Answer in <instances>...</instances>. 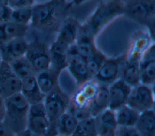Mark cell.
I'll use <instances>...</instances> for the list:
<instances>
[{
	"label": "cell",
	"instance_id": "obj_36",
	"mask_svg": "<svg viewBox=\"0 0 155 136\" xmlns=\"http://www.w3.org/2000/svg\"><path fill=\"white\" fill-rule=\"evenodd\" d=\"M12 10L7 5H0V23L10 21Z\"/></svg>",
	"mask_w": 155,
	"mask_h": 136
},
{
	"label": "cell",
	"instance_id": "obj_40",
	"mask_svg": "<svg viewBox=\"0 0 155 136\" xmlns=\"http://www.w3.org/2000/svg\"><path fill=\"white\" fill-rule=\"evenodd\" d=\"M1 61H2V59H1V55H0V63L1 62Z\"/></svg>",
	"mask_w": 155,
	"mask_h": 136
},
{
	"label": "cell",
	"instance_id": "obj_27",
	"mask_svg": "<svg viewBox=\"0 0 155 136\" xmlns=\"http://www.w3.org/2000/svg\"><path fill=\"white\" fill-rule=\"evenodd\" d=\"M114 112L117 126L124 127H134L140 114L127 104Z\"/></svg>",
	"mask_w": 155,
	"mask_h": 136
},
{
	"label": "cell",
	"instance_id": "obj_9",
	"mask_svg": "<svg viewBox=\"0 0 155 136\" xmlns=\"http://www.w3.org/2000/svg\"><path fill=\"white\" fill-rule=\"evenodd\" d=\"M27 129L37 136L47 135L50 129V122L43 103L30 106Z\"/></svg>",
	"mask_w": 155,
	"mask_h": 136
},
{
	"label": "cell",
	"instance_id": "obj_31",
	"mask_svg": "<svg viewBox=\"0 0 155 136\" xmlns=\"http://www.w3.org/2000/svg\"><path fill=\"white\" fill-rule=\"evenodd\" d=\"M107 58L99 50H97L86 61L89 75L92 79L98 72Z\"/></svg>",
	"mask_w": 155,
	"mask_h": 136
},
{
	"label": "cell",
	"instance_id": "obj_5",
	"mask_svg": "<svg viewBox=\"0 0 155 136\" xmlns=\"http://www.w3.org/2000/svg\"><path fill=\"white\" fill-rule=\"evenodd\" d=\"M124 13L129 18L144 24L149 30L151 38H154L155 1L133 0L123 1Z\"/></svg>",
	"mask_w": 155,
	"mask_h": 136
},
{
	"label": "cell",
	"instance_id": "obj_17",
	"mask_svg": "<svg viewBox=\"0 0 155 136\" xmlns=\"http://www.w3.org/2000/svg\"><path fill=\"white\" fill-rule=\"evenodd\" d=\"M70 46L55 39L49 47L50 67L59 72L67 67V52Z\"/></svg>",
	"mask_w": 155,
	"mask_h": 136
},
{
	"label": "cell",
	"instance_id": "obj_29",
	"mask_svg": "<svg viewBox=\"0 0 155 136\" xmlns=\"http://www.w3.org/2000/svg\"><path fill=\"white\" fill-rule=\"evenodd\" d=\"M14 74L21 80L30 76L36 75L31 66L24 56L8 63Z\"/></svg>",
	"mask_w": 155,
	"mask_h": 136
},
{
	"label": "cell",
	"instance_id": "obj_10",
	"mask_svg": "<svg viewBox=\"0 0 155 136\" xmlns=\"http://www.w3.org/2000/svg\"><path fill=\"white\" fill-rule=\"evenodd\" d=\"M67 69L78 86L91 79L87 69L86 61L79 54L74 44L68 49Z\"/></svg>",
	"mask_w": 155,
	"mask_h": 136
},
{
	"label": "cell",
	"instance_id": "obj_7",
	"mask_svg": "<svg viewBox=\"0 0 155 136\" xmlns=\"http://www.w3.org/2000/svg\"><path fill=\"white\" fill-rule=\"evenodd\" d=\"M127 105L139 113L154 109L153 87L139 84L131 89Z\"/></svg>",
	"mask_w": 155,
	"mask_h": 136
},
{
	"label": "cell",
	"instance_id": "obj_13",
	"mask_svg": "<svg viewBox=\"0 0 155 136\" xmlns=\"http://www.w3.org/2000/svg\"><path fill=\"white\" fill-rule=\"evenodd\" d=\"M140 83L154 87L155 82V46L153 42L140 58L139 63Z\"/></svg>",
	"mask_w": 155,
	"mask_h": 136
},
{
	"label": "cell",
	"instance_id": "obj_19",
	"mask_svg": "<svg viewBox=\"0 0 155 136\" xmlns=\"http://www.w3.org/2000/svg\"><path fill=\"white\" fill-rule=\"evenodd\" d=\"M80 27L81 25L76 19L68 16L59 26L56 39L71 46L76 40Z\"/></svg>",
	"mask_w": 155,
	"mask_h": 136
},
{
	"label": "cell",
	"instance_id": "obj_33",
	"mask_svg": "<svg viewBox=\"0 0 155 136\" xmlns=\"http://www.w3.org/2000/svg\"><path fill=\"white\" fill-rule=\"evenodd\" d=\"M67 111L69 112L78 122L92 117L88 108H77L69 105Z\"/></svg>",
	"mask_w": 155,
	"mask_h": 136
},
{
	"label": "cell",
	"instance_id": "obj_32",
	"mask_svg": "<svg viewBox=\"0 0 155 136\" xmlns=\"http://www.w3.org/2000/svg\"><path fill=\"white\" fill-rule=\"evenodd\" d=\"M32 7L12 10L10 21L24 25H29L31 19Z\"/></svg>",
	"mask_w": 155,
	"mask_h": 136
},
{
	"label": "cell",
	"instance_id": "obj_35",
	"mask_svg": "<svg viewBox=\"0 0 155 136\" xmlns=\"http://www.w3.org/2000/svg\"><path fill=\"white\" fill-rule=\"evenodd\" d=\"M114 136H139L135 127L117 126Z\"/></svg>",
	"mask_w": 155,
	"mask_h": 136
},
{
	"label": "cell",
	"instance_id": "obj_22",
	"mask_svg": "<svg viewBox=\"0 0 155 136\" xmlns=\"http://www.w3.org/2000/svg\"><path fill=\"white\" fill-rule=\"evenodd\" d=\"M74 45L79 54L85 61L97 49L94 43V37L84 29L81 25Z\"/></svg>",
	"mask_w": 155,
	"mask_h": 136
},
{
	"label": "cell",
	"instance_id": "obj_20",
	"mask_svg": "<svg viewBox=\"0 0 155 136\" xmlns=\"http://www.w3.org/2000/svg\"><path fill=\"white\" fill-rule=\"evenodd\" d=\"M20 93L30 105L43 103L45 96L41 91L35 75L30 76L21 81Z\"/></svg>",
	"mask_w": 155,
	"mask_h": 136
},
{
	"label": "cell",
	"instance_id": "obj_11",
	"mask_svg": "<svg viewBox=\"0 0 155 136\" xmlns=\"http://www.w3.org/2000/svg\"><path fill=\"white\" fill-rule=\"evenodd\" d=\"M99 86L93 79L78 86L70 97V105L77 108H88L97 94Z\"/></svg>",
	"mask_w": 155,
	"mask_h": 136
},
{
	"label": "cell",
	"instance_id": "obj_41",
	"mask_svg": "<svg viewBox=\"0 0 155 136\" xmlns=\"http://www.w3.org/2000/svg\"><path fill=\"white\" fill-rule=\"evenodd\" d=\"M56 136H60V135H56Z\"/></svg>",
	"mask_w": 155,
	"mask_h": 136
},
{
	"label": "cell",
	"instance_id": "obj_1",
	"mask_svg": "<svg viewBox=\"0 0 155 136\" xmlns=\"http://www.w3.org/2000/svg\"><path fill=\"white\" fill-rule=\"evenodd\" d=\"M70 7L69 2L61 0L35 2L32 7L30 24L39 30L59 29L63 21L68 17Z\"/></svg>",
	"mask_w": 155,
	"mask_h": 136
},
{
	"label": "cell",
	"instance_id": "obj_38",
	"mask_svg": "<svg viewBox=\"0 0 155 136\" xmlns=\"http://www.w3.org/2000/svg\"><path fill=\"white\" fill-rule=\"evenodd\" d=\"M5 115V99L0 96V122H2Z\"/></svg>",
	"mask_w": 155,
	"mask_h": 136
},
{
	"label": "cell",
	"instance_id": "obj_16",
	"mask_svg": "<svg viewBox=\"0 0 155 136\" xmlns=\"http://www.w3.org/2000/svg\"><path fill=\"white\" fill-rule=\"evenodd\" d=\"M28 42L25 38H16L0 45V55L2 61L10 63L25 56Z\"/></svg>",
	"mask_w": 155,
	"mask_h": 136
},
{
	"label": "cell",
	"instance_id": "obj_21",
	"mask_svg": "<svg viewBox=\"0 0 155 136\" xmlns=\"http://www.w3.org/2000/svg\"><path fill=\"white\" fill-rule=\"evenodd\" d=\"M29 25L19 24L12 21L0 23V45L10 40L25 38Z\"/></svg>",
	"mask_w": 155,
	"mask_h": 136
},
{
	"label": "cell",
	"instance_id": "obj_39",
	"mask_svg": "<svg viewBox=\"0 0 155 136\" xmlns=\"http://www.w3.org/2000/svg\"><path fill=\"white\" fill-rule=\"evenodd\" d=\"M13 136H37V135H35V134H33V132H31L28 129H26L20 132L13 134Z\"/></svg>",
	"mask_w": 155,
	"mask_h": 136
},
{
	"label": "cell",
	"instance_id": "obj_25",
	"mask_svg": "<svg viewBox=\"0 0 155 136\" xmlns=\"http://www.w3.org/2000/svg\"><path fill=\"white\" fill-rule=\"evenodd\" d=\"M108 107L109 95L108 86L100 85L97 94L88 107V109L91 117L94 118L104 110L108 109Z\"/></svg>",
	"mask_w": 155,
	"mask_h": 136
},
{
	"label": "cell",
	"instance_id": "obj_8",
	"mask_svg": "<svg viewBox=\"0 0 155 136\" xmlns=\"http://www.w3.org/2000/svg\"><path fill=\"white\" fill-rule=\"evenodd\" d=\"M125 57L107 58L98 72L92 78L99 85L109 86L120 77Z\"/></svg>",
	"mask_w": 155,
	"mask_h": 136
},
{
	"label": "cell",
	"instance_id": "obj_37",
	"mask_svg": "<svg viewBox=\"0 0 155 136\" xmlns=\"http://www.w3.org/2000/svg\"><path fill=\"white\" fill-rule=\"evenodd\" d=\"M13 135L4 123L0 122V136H13Z\"/></svg>",
	"mask_w": 155,
	"mask_h": 136
},
{
	"label": "cell",
	"instance_id": "obj_24",
	"mask_svg": "<svg viewBox=\"0 0 155 136\" xmlns=\"http://www.w3.org/2000/svg\"><path fill=\"white\" fill-rule=\"evenodd\" d=\"M135 128L139 136H155V112L154 109L140 114Z\"/></svg>",
	"mask_w": 155,
	"mask_h": 136
},
{
	"label": "cell",
	"instance_id": "obj_28",
	"mask_svg": "<svg viewBox=\"0 0 155 136\" xmlns=\"http://www.w3.org/2000/svg\"><path fill=\"white\" fill-rule=\"evenodd\" d=\"M78 121L67 110L61 115L54 124L55 131L58 135L71 136Z\"/></svg>",
	"mask_w": 155,
	"mask_h": 136
},
{
	"label": "cell",
	"instance_id": "obj_34",
	"mask_svg": "<svg viewBox=\"0 0 155 136\" xmlns=\"http://www.w3.org/2000/svg\"><path fill=\"white\" fill-rule=\"evenodd\" d=\"M35 1L32 0H10L8 1V6L12 10H16L27 7H31Z\"/></svg>",
	"mask_w": 155,
	"mask_h": 136
},
{
	"label": "cell",
	"instance_id": "obj_30",
	"mask_svg": "<svg viewBox=\"0 0 155 136\" xmlns=\"http://www.w3.org/2000/svg\"><path fill=\"white\" fill-rule=\"evenodd\" d=\"M71 136H97L94 118L79 121Z\"/></svg>",
	"mask_w": 155,
	"mask_h": 136
},
{
	"label": "cell",
	"instance_id": "obj_23",
	"mask_svg": "<svg viewBox=\"0 0 155 136\" xmlns=\"http://www.w3.org/2000/svg\"><path fill=\"white\" fill-rule=\"evenodd\" d=\"M60 72L49 67L37 73L36 80L38 85L43 94L46 95L59 86Z\"/></svg>",
	"mask_w": 155,
	"mask_h": 136
},
{
	"label": "cell",
	"instance_id": "obj_14",
	"mask_svg": "<svg viewBox=\"0 0 155 136\" xmlns=\"http://www.w3.org/2000/svg\"><path fill=\"white\" fill-rule=\"evenodd\" d=\"M153 40L148 32H136L133 36L125 59L128 61H139L143 54L154 42Z\"/></svg>",
	"mask_w": 155,
	"mask_h": 136
},
{
	"label": "cell",
	"instance_id": "obj_3",
	"mask_svg": "<svg viewBox=\"0 0 155 136\" xmlns=\"http://www.w3.org/2000/svg\"><path fill=\"white\" fill-rule=\"evenodd\" d=\"M30 106L21 93L5 99V115L2 122L13 134L27 129Z\"/></svg>",
	"mask_w": 155,
	"mask_h": 136
},
{
	"label": "cell",
	"instance_id": "obj_18",
	"mask_svg": "<svg viewBox=\"0 0 155 136\" xmlns=\"http://www.w3.org/2000/svg\"><path fill=\"white\" fill-rule=\"evenodd\" d=\"M97 136H114L117 127L114 112L108 109L94 117Z\"/></svg>",
	"mask_w": 155,
	"mask_h": 136
},
{
	"label": "cell",
	"instance_id": "obj_2",
	"mask_svg": "<svg viewBox=\"0 0 155 136\" xmlns=\"http://www.w3.org/2000/svg\"><path fill=\"white\" fill-rule=\"evenodd\" d=\"M122 1H104L99 2L94 11L82 25V27L95 37L110 22L123 15Z\"/></svg>",
	"mask_w": 155,
	"mask_h": 136
},
{
	"label": "cell",
	"instance_id": "obj_6",
	"mask_svg": "<svg viewBox=\"0 0 155 136\" xmlns=\"http://www.w3.org/2000/svg\"><path fill=\"white\" fill-rule=\"evenodd\" d=\"M25 57L31 66L36 75L50 66L49 47L45 42L38 38L28 42Z\"/></svg>",
	"mask_w": 155,
	"mask_h": 136
},
{
	"label": "cell",
	"instance_id": "obj_26",
	"mask_svg": "<svg viewBox=\"0 0 155 136\" xmlns=\"http://www.w3.org/2000/svg\"><path fill=\"white\" fill-rule=\"evenodd\" d=\"M139 61H128L125 59L120 71V77L131 88L140 83Z\"/></svg>",
	"mask_w": 155,
	"mask_h": 136
},
{
	"label": "cell",
	"instance_id": "obj_12",
	"mask_svg": "<svg viewBox=\"0 0 155 136\" xmlns=\"http://www.w3.org/2000/svg\"><path fill=\"white\" fill-rule=\"evenodd\" d=\"M21 81L14 74L8 63H0V96L6 99L20 93Z\"/></svg>",
	"mask_w": 155,
	"mask_h": 136
},
{
	"label": "cell",
	"instance_id": "obj_4",
	"mask_svg": "<svg viewBox=\"0 0 155 136\" xmlns=\"http://www.w3.org/2000/svg\"><path fill=\"white\" fill-rule=\"evenodd\" d=\"M43 104L50 122V129L46 136H56L54 124L58 118L67 110L70 96L59 85L45 96Z\"/></svg>",
	"mask_w": 155,
	"mask_h": 136
},
{
	"label": "cell",
	"instance_id": "obj_15",
	"mask_svg": "<svg viewBox=\"0 0 155 136\" xmlns=\"http://www.w3.org/2000/svg\"><path fill=\"white\" fill-rule=\"evenodd\" d=\"M109 95L108 109L115 111L127 104L131 87L120 78L108 86Z\"/></svg>",
	"mask_w": 155,
	"mask_h": 136
}]
</instances>
